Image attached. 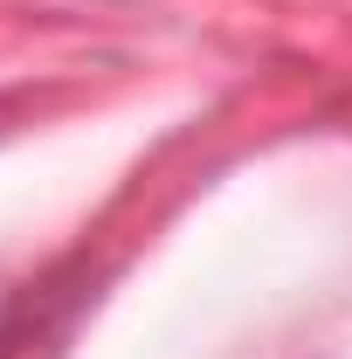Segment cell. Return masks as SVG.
I'll use <instances>...</instances> for the list:
<instances>
[{
  "label": "cell",
  "mask_w": 352,
  "mask_h": 359,
  "mask_svg": "<svg viewBox=\"0 0 352 359\" xmlns=\"http://www.w3.org/2000/svg\"><path fill=\"white\" fill-rule=\"evenodd\" d=\"M0 339H7V311H0Z\"/></svg>",
  "instance_id": "6da1fadb"
}]
</instances>
